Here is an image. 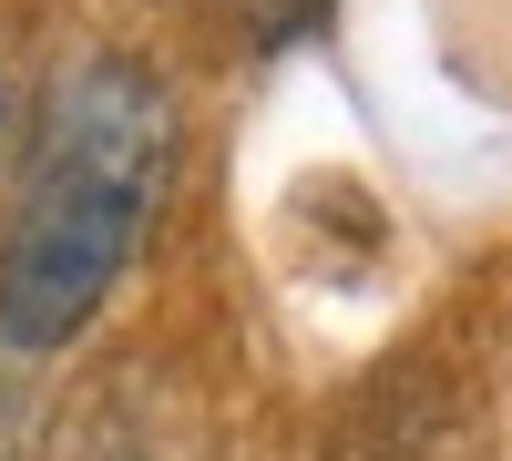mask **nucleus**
Returning a JSON list of instances; mask_svg holds the SVG:
<instances>
[{
    "mask_svg": "<svg viewBox=\"0 0 512 461\" xmlns=\"http://www.w3.org/2000/svg\"><path fill=\"white\" fill-rule=\"evenodd\" d=\"M31 134H41V82H31V52H21V31L0 21V216H11V195H21Z\"/></svg>",
    "mask_w": 512,
    "mask_h": 461,
    "instance_id": "obj_2",
    "label": "nucleus"
},
{
    "mask_svg": "<svg viewBox=\"0 0 512 461\" xmlns=\"http://www.w3.org/2000/svg\"><path fill=\"white\" fill-rule=\"evenodd\" d=\"M164 175H175V93L134 52H93L41 103L21 195L0 216V349L52 359L103 318L144 257Z\"/></svg>",
    "mask_w": 512,
    "mask_h": 461,
    "instance_id": "obj_1",
    "label": "nucleus"
}]
</instances>
